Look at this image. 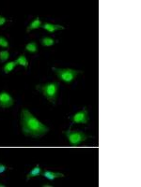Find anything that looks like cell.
<instances>
[{
	"instance_id": "30bf717a",
	"label": "cell",
	"mask_w": 141,
	"mask_h": 187,
	"mask_svg": "<svg viewBox=\"0 0 141 187\" xmlns=\"http://www.w3.org/2000/svg\"><path fill=\"white\" fill-rule=\"evenodd\" d=\"M42 169H41V166L39 165H37L35 166V168H33L29 172L27 173L26 175V181H29L31 178H35V177H38V176H40L42 175Z\"/></svg>"
},
{
	"instance_id": "9a60e30c",
	"label": "cell",
	"mask_w": 141,
	"mask_h": 187,
	"mask_svg": "<svg viewBox=\"0 0 141 187\" xmlns=\"http://www.w3.org/2000/svg\"><path fill=\"white\" fill-rule=\"evenodd\" d=\"M9 58V53L8 51H1L0 52V61H1L2 63L6 62L8 59Z\"/></svg>"
},
{
	"instance_id": "9c48e42d",
	"label": "cell",
	"mask_w": 141,
	"mask_h": 187,
	"mask_svg": "<svg viewBox=\"0 0 141 187\" xmlns=\"http://www.w3.org/2000/svg\"><path fill=\"white\" fill-rule=\"evenodd\" d=\"M42 25V21L40 20L39 17H37V18H35V19L33 20V21H32L29 24H28V26L26 27V32H27V33H29L30 31L35 30V29L41 28Z\"/></svg>"
},
{
	"instance_id": "5bb4252c",
	"label": "cell",
	"mask_w": 141,
	"mask_h": 187,
	"mask_svg": "<svg viewBox=\"0 0 141 187\" xmlns=\"http://www.w3.org/2000/svg\"><path fill=\"white\" fill-rule=\"evenodd\" d=\"M16 64L17 66H24L25 69L28 67V61H27V59L25 57V54H21L20 56H19L17 59H16Z\"/></svg>"
},
{
	"instance_id": "3957f363",
	"label": "cell",
	"mask_w": 141,
	"mask_h": 187,
	"mask_svg": "<svg viewBox=\"0 0 141 187\" xmlns=\"http://www.w3.org/2000/svg\"><path fill=\"white\" fill-rule=\"evenodd\" d=\"M52 70L56 74L58 78L60 81L65 83H72V82L78 76V74L82 73L81 70H75L72 68H59V67H52Z\"/></svg>"
},
{
	"instance_id": "6da1fadb",
	"label": "cell",
	"mask_w": 141,
	"mask_h": 187,
	"mask_svg": "<svg viewBox=\"0 0 141 187\" xmlns=\"http://www.w3.org/2000/svg\"><path fill=\"white\" fill-rule=\"evenodd\" d=\"M21 129L25 136L32 137H41L49 132V127L38 120L27 109L21 111Z\"/></svg>"
},
{
	"instance_id": "8992f818",
	"label": "cell",
	"mask_w": 141,
	"mask_h": 187,
	"mask_svg": "<svg viewBox=\"0 0 141 187\" xmlns=\"http://www.w3.org/2000/svg\"><path fill=\"white\" fill-rule=\"evenodd\" d=\"M13 104H14L13 98L8 92L0 93V108L7 109V108H11Z\"/></svg>"
},
{
	"instance_id": "5b68a950",
	"label": "cell",
	"mask_w": 141,
	"mask_h": 187,
	"mask_svg": "<svg viewBox=\"0 0 141 187\" xmlns=\"http://www.w3.org/2000/svg\"><path fill=\"white\" fill-rule=\"evenodd\" d=\"M71 120H72V124H88L89 121V112L86 108H84L83 110H81L80 111L76 113H74L71 117Z\"/></svg>"
},
{
	"instance_id": "e0dca14e",
	"label": "cell",
	"mask_w": 141,
	"mask_h": 187,
	"mask_svg": "<svg viewBox=\"0 0 141 187\" xmlns=\"http://www.w3.org/2000/svg\"><path fill=\"white\" fill-rule=\"evenodd\" d=\"M7 166L4 165V164H2V163H0V174H2V173H4L6 170H7Z\"/></svg>"
},
{
	"instance_id": "4fadbf2b",
	"label": "cell",
	"mask_w": 141,
	"mask_h": 187,
	"mask_svg": "<svg viewBox=\"0 0 141 187\" xmlns=\"http://www.w3.org/2000/svg\"><path fill=\"white\" fill-rule=\"evenodd\" d=\"M55 43V40L50 37H44L41 39V44L43 47H51Z\"/></svg>"
},
{
	"instance_id": "8fae6325",
	"label": "cell",
	"mask_w": 141,
	"mask_h": 187,
	"mask_svg": "<svg viewBox=\"0 0 141 187\" xmlns=\"http://www.w3.org/2000/svg\"><path fill=\"white\" fill-rule=\"evenodd\" d=\"M17 66L16 61H11V62H8L7 64H5V66H3V71L5 74H8L11 73L14 68Z\"/></svg>"
},
{
	"instance_id": "7c38bea8",
	"label": "cell",
	"mask_w": 141,
	"mask_h": 187,
	"mask_svg": "<svg viewBox=\"0 0 141 187\" xmlns=\"http://www.w3.org/2000/svg\"><path fill=\"white\" fill-rule=\"evenodd\" d=\"M38 50H39V48H38V44L36 41L29 42L25 46V51L30 53H36L38 52Z\"/></svg>"
},
{
	"instance_id": "2e32d148",
	"label": "cell",
	"mask_w": 141,
	"mask_h": 187,
	"mask_svg": "<svg viewBox=\"0 0 141 187\" xmlns=\"http://www.w3.org/2000/svg\"><path fill=\"white\" fill-rule=\"evenodd\" d=\"M0 47H2V48H8L9 47V43L8 41V39L2 36H0Z\"/></svg>"
},
{
	"instance_id": "d6986e66",
	"label": "cell",
	"mask_w": 141,
	"mask_h": 187,
	"mask_svg": "<svg viewBox=\"0 0 141 187\" xmlns=\"http://www.w3.org/2000/svg\"><path fill=\"white\" fill-rule=\"evenodd\" d=\"M0 186H1V187H4L5 185H4V184H0Z\"/></svg>"
},
{
	"instance_id": "ac0fdd59",
	"label": "cell",
	"mask_w": 141,
	"mask_h": 187,
	"mask_svg": "<svg viewBox=\"0 0 141 187\" xmlns=\"http://www.w3.org/2000/svg\"><path fill=\"white\" fill-rule=\"evenodd\" d=\"M6 22H7V19H6L4 16H1V15H0V26L4 25V24H6Z\"/></svg>"
},
{
	"instance_id": "52a82bcc",
	"label": "cell",
	"mask_w": 141,
	"mask_h": 187,
	"mask_svg": "<svg viewBox=\"0 0 141 187\" xmlns=\"http://www.w3.org/2000/svg\"><path fill=\"white\" fill-rule=\"evenodd\" d=\"M42 176H43L45 179L52 182L55 180L56 178H63L64 174L60 172H55V171H51V170H44L42 172Z\"/></svg>"
},
{
	"instance_id": "277c9868",
	"label": "cell",
	"mask_w": 141,
	"mask_h": 187,
	"mask_svg": "<svg viewBox=\"0 0 141 187\" xmlns=\"http://www.w3.org/2000/svg\"><path fill=\"white\" fill-rule=\"evenodd\" d=\"M63 133L68 139V141L72 146H78L79 144L86 141L90 137V136L87 135L86 133L78 130H72L71 128L69 130L64 131Z\"/></svg>"
},
{
	"instance_id": "7a4b0ae2",
	"label": "cell",
	"mask_w": 141,
	"mask_h": 187,
	"mask_svg": "<svg viewBox=\"0 0 141 187\" xmlns=\"http://www.w3.org/2000/svg\"><path fill=\"white\" fill-rule=\"evenodd\" d=\"M36 90L39 91L50 103L55 104L59 90V83L53 82L44 84H39L36 85Z\"/></svg>"
},
{
	"instance_id": "ba28073f",
	"label": "cell",
	"mask_w": 141,
	"mask_h": 187,
	"mask_svg": "<svg viewBox=\"0 0 141 187\" xmlns=\"http://www.w3.org/2000/svg\"><path fill=\"white\" fill-rule=\"evenodd\" d=\"M42 28L44 29L45 31L49 32V33H54L55 31L59 30H64L65 27L60 25V24H50V23H44L42 25Z\"/></svg>"
}]
</instances>
